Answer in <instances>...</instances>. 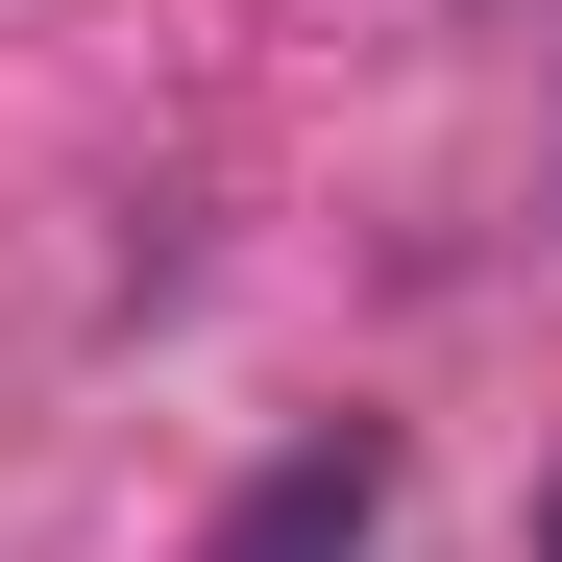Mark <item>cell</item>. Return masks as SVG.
I'll return each instance as SVG.
<instances>
[{"label": "cell", "instance_id": "cell-1", "mask_svg": "<svg viewBox=\"0 0 562 562\" xmlns=\"http://www.w3.org/2000/svg\"><path fill=\"white\" fill-rule=\"evenodd\" d=\"M392 490H416L392 416H318V440H269L245 490H221V538H196V562H392Z\"/></svg>", "mask_w": 562, "mask_h": 562}, {"label": "cell", "instance_id": "cell-3", "mask_svg": "<svg viewBox=\"0 0 562 562\" xmlns=\"http://www.w3.org/2000/svg\"><path fill=\"white\" fill-rule=\"evenodd\" d=\"M538 562H562V490H538Z\"/></svg>", "mask_w": 562, "mask_h": 562}, {"label": "cell", "instance_id": "cell-2", "mask_svg": "<svg viewBox=\"0 0 562 562\" xmlns=\"http://www.w3.org/2000/svg\"><path fill=\"white\" fill-rule=\"evenodd\" d=\"M538 221H562V147H538Z\"/></svg>", "mask_w": 562, "mask_h": 562}]
</instances>
